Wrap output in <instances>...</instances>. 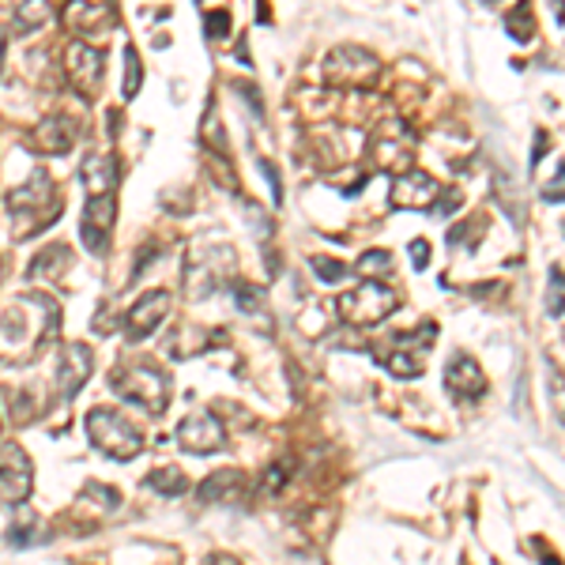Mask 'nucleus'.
<instances>
[{
	"instance_id": "f257e3e1",
	"label": "nucleus",
	"mask_w": 565,
	"mask_h": 565,
	"mask_svg": "<svg viewBox=\"0 0 565 565\" xmlns=\"http://www.w3.org/2000/svg\"><path fill=\"white\" fill-rule=\"evenodd\" d=\"M57 321H60V309L49 295L15 298V306L0 317V355H4V358H26V355H31V347H26L23 332H31L34 347H38L42 340L57 335Z\"/></svg>"
},
{
	"instance_id": "f03ea898",
	"label": "nucleus",
	"mask_w": 565,
	"mask_h": 565,
	"mask_svg": "<svg viewBox=\"0 0 565 565\" xmlns=\"http://www.w3.org/2000/svg\"><path fill=\"white\" fill-rule=\"evenodd\" d=\"M8 211H12V234L15 237H34L46 231L49 223H57L60 197L57 185L46 170H34L20 189L8 192Z\"/></svg>"
},
{
	"instance_id": "7ed1b4c3",
	"label": "nucleus",
	"mask_w": 565,
	"mask_h": 565,
	"mask_svg": "<svg viewBox=\"0 0 565 565\" xmlns=\"http://www.w3.org/2000/svg\"><path fill=\"white\" fill-rule=\"evenodd\" d=\"M110 388L125 403H136L147 414H163L174 392L170 377L158 366H152V362H125V366H118L110 374Z\"/></svg>"
},
{
	"instance_id": "20e7f679",
	"label": "nucleus",
	"mask_w": 565,
	"mask_h": 565,
	"mask_svg": "<svg viewBox=\"0 0 565 565\" xmlns=\"http://www.w3.org/2000/svg\"><path fill=\"white\" fill-rule=\"evenodd\" d=\"M87 437H91V445L106 453L110 461H136L140 453H144V434H140L136 426L125 419V414L110 411V408H95L87 411Z\"/></svg>"
},
{
	"instance_id": "39448f33",
	"label": "nucleus",
	"mask_w": 565,
	"mask_h": 565,
	"mask_svg": "<svg viewBox=\"0 0 565 565\" xmlns=\"http://www.w3.org/2000/svg\"><path fill=\"white\" fill-rule=\"evenodd\" d=\"M234 272H237V257L231 245H204V253L192 250L189 268H185V295L189 298L215 295L219 287L234 282Z\"/></svg>"
},
{
	"instance_id": "423d86ee",
	"label": "nucleus",
	"mask_w": 565,
	"mask_h": 565,
	"mask_svg": "<svg viewBox=\"0 0 565 565\" xmlns=\"http://www.w3.org/2000/svg\"><path fill=\"white\" fill-rule=\"evenodd\" d=\"M340 317L355 329H369V324H381L385 317H392L396 309V290H388L385 282L374 279H362L355 290L340 298Z\"/></svg>"
},
{
	"instance_id": "0eeeda50",
	"label": "nucleus",
	"mask_w": 565,
	"mask_h": 565,
	"mask_svg": "<svg viewBox=\"0 0 565 565\" xmlns=\"http://www.w3.org/2000/svg\"><path fill=\"white\" fill-rule=\"evenodd\" d=\"M381 76V60L362 46H340L324 57V84L332 87H369Z\"/></svg>"
},
{
	"instance_id": "6e6552de",
	"label": "nucleus",
	"mask_w": 565,
	"mask_h": 565,
	"mask_svg": "<svg viewBox=\"0 0 565 565\" xmlns=\"http://www.w3.org/2000/svg\"><path fill=\"white\" fill-rule=\"evenodd\" d=\"M31 487H34V467H31V456L23 453L20 445H0V501L8 506H23L31 498Z\"/></svg>"
},
{
	"instance_id": "1a4fd4ad",
	"label": "nucleus",
	"mask_w": 565,
	"mask_h": 565,
	"mask_svg": "<svg viewBox=\"0 0 565 565\" xmlns=\"http://www.w3.org/2000/svg\"><path fill=\"white\" fill-rule=\"evenodd\" d=\"M65 76L68 84L76 87L79 99H95L102 87V53L95 46H87V42H68L65 49Z\"/></svg>"
},
{
	"instance_id": "9d476101",
	"label": "nucleus",
	"mask_w": 565,
	"mask_h": 565,
	"mask_svg": "<svg viewBox=\"0 0 565 565\" xmlns=\"http://www.w3.org/2000/svg\"><path fill=\"white\" fill-rule=\"evenodd\" d=\"M178 445L185 448V453H215V448L226 445V430L219 426V419L211 411H192L181 419L178 426Z\"/></svg>"
},
{
	"instance_id": "9b49d317",
	"label": "nucleus",
	"mask_w": 565,
	"mask_h": 565,
	"mask_svg": "<svg viewBox=\"0 0 565 565\" xmlns=\"http://www.w3.org/2000/svg\"><path fill=\"white\" fill-rule=\"evenodd\" d=\"M113 223H118V197H102V200H87L84 219H79V234H84V245L102 257L106 245H110Z\"/></svg>"
},
{
	"instance_id": "f8f14e48",
	"label": "nucleus",
	"mask_w": 565,
	"mask_h": 565,
	"mask_svg": "<svg viewBox=\"0 0 565 565\" xmlns=\"http://www.w3.org/2000/svg\"><path fill=\"white\" fill-rule=\"evenodd\" d=\"M170 290H147V295H140L136 302L129 306V317H125V332L132 340H144V335H152L158 324L170 317Z\"/></svg>"
},
{
	"instance_id": "ddd939ff",
	"label": "nucleus",
	"mask_w": 565,
	"mask_h": 565,
	"mask_svg": "<svg viewBox=\"0 0 565 565\" xmlns=\"http://www.w3.org/2000/svg\"><path fill=\"white\" fill-rule=\"evenodd\" d=\"M91 362H95V355H91V347H84V343H65V347H60V362H57V369H53V381H57V392L65 396V400L87 385Z\"/></svg>"
},
{
	"instance_id": "4468645a",
	"label": "nucleus",
	"mask_w": 565,
	"mask_h": 565,
	"mask_svg": "<svg viewBox=\"0 0 565 565\" xmlns=\"http://www.w3.org/2000/svg\"><path fill=\"white\" fill-rule=\"evenodd\" d=\"M437 200V181L422 170H408L400 174L388 192V204L400 208V211H411V208H430Z\"/></svg>"
},
{
	"instance_id": "2eb2a0df",
	"label": "nucleus",
	"mask_w": 565,
	"mask_h": 565,
	"mask_svg": "<svg viewBox=\"0 0 565 565\" xmlns=\"http://www.w3.org/2000/svg\"><path fill=\"white\" fill-rule=\"evenodd\" d=\"M118 158L113 155H87L84 166H79V181L87 189V200H102V197H113L118 189Z\"/></svg>"
},
{
	"instance_id": "dca6fc26",
	"label": "nucleus",
	"mask_w": 565,
	"mask_h": 565,
	"mask_svg": "<svg viewBox=\"0 0 565 565\" xmlns=\"http://www.w3.org/2000/svg\"><path fill=\"white\" fill-rule=\"evenodd\" d=\"M445 388L453 396H461V400H475V396L487 392V377H483V369L475 358L456 355L445 369Z\"/></svg>"
},
{
	"instance_id": "f3484780",
	"label": "nucleus",
	"mask_w": 565,
	"mask_h": 565,
	"mask_svg": "<svg viewBox=\"0 0 565 565\" xmlns=\"http://www.w3.org/2000/svg\"><path fill=\"white\" fill-rule=\"evenodd\" d=\"M76 144V125L68 118H46L31 132V147H38L42 155H68Z\"/></svg>"
},
{
	"instance_id": "a211bd4d",
	"label": "nucleus",
	"mask_w": 565,
	"mask_h": 565,
	"mask_svg": "<svg viewBox=\"0 0 565 565\" xmlns=\"http://www.w3.org/2000/svg\"><path fill=\"white\" fill-rule=\"evenodd\" d=\"M374 155L385 170H403L408 174V163H411V136L403 129H396V121L388 125L381 136L374 140Z\"/></svg>"
},
{
	"instance_id": "6ab92c4d",
	"label": "nucleus",
	"mask_w": 565,
	"mask_h": 565,
	"mask_svg": "<svg viewBox=\"0 0 565 565\" xmlns=\"http://www.w3.org/2000/svg\"><path fill=\"white\" fill-rule=\"evenodd\" d=\"M381 362L392 377H419L422 374V355H414L411 332H400L388 351H381Z\"/></svg>"
},
{
	"instance_id": "aec40b11",
	"label": "nucleus",
	"mask_w": 565,
	"mask_h": 565,
	"mask_svg": "<svg viewBox=\"0 0 565 565\" xmlns=\"http://www.w3.org/2000/svg\"><path fill=\"white\" fill-rule=\"evenodd\" d=\"M242 472H234V467H223V472L208 475L204 483L197 487V498L208 501V506H215V501H234L237 494H242Z\"/></svg>"
},
{
	"instance_id": "412c9836",
	"label": "nucleus",
	"mask_w": 565,
	"mask_h": 565,
	"mask_svg": "<svg viewBox=\"0 0 565 565\" xmlns=\"http://www.w3.org/2000/svg\"><path fill=\"white\" fill-rule=\"evenodd\" d=\"M65 20L76 26V31H91L95 23H118V12L110 4H68Z\"/></svg>"
},
{
	"instance_id": "4be33fe9",
	"label": "nucleus",
	"mask_w": 565,
	"mask_h": 565,
	"mask_svg": "<svg viewBox=\"0 0 565 565\" xmlns=\"http://www.w3.org/2000/svg\"><path fill=\"white\" fill-rule=\"evenodd\" d=\"M73 264V250L68 245H49L38 257L31 261V279H46V276H60V272Z\"/></svg>"
},
{
	"instance_id": "5701e85b",
	"label": "nucleus",
	"mask_w": 565,
	"mask_h": 565,
	"mask_svg": "<svg viewBox=\"0 0 565 565\" xmlns=\"http://www.w3.org/2000/svg\"><path fill=\"white\" fill-rule=\"evenodd\" d=\"M147 487L155 494H163V498H181L185 490H189V479H185L181 467L166 464V467H155L152 475H147Z\"/></svg>"
},
{
	"instance_id": "b1692460",
	"label": "nucleus",
	"mask_w": 565,
	"mask_h": 565,
	"mask_svg": "<svg viewBox=\"0 0 565 565\" xmlns=\"http://www.w3.org/2000/svg\"><path fill=\"white\" fill-rule=\"evenodd\" d=\"M49 20H53V4H46V0H26V4L15 8V23H20L23 31H34V26Z\"/></svg>"
},
{
	"instance_id": "393cba45",
	"label": "nucleus",
	"mask_w": 565,
	"mask_h": 565,
	"mask_svg": "<svg viewBox=\"0 0 565 565\" xmlns=\"http://www.w3.org/2000/svg\"><path fill=\"white\" fill-rule=\"evenodd\" d=\"M385 272H392V253H388V250H369V253H362V257H358V276L377 282Z\"/></svg>"
},
{
	"instance_id": "a878e982",
	"label": "nucleus",
	"mask_w": 565,
	"mask_h": 565,
	"mask_svg": "<svg viewBox=\"0 0 565 565\" xmlns=\"http://www.w3.org/2000/svg\"><path fill=\"white\" fill-rule=\"evenodd\" d=\"M34 524H38V517L31 513L26 506H15V513H12V528H8V543H26L31 540V532H34Z\"/></svg>"
},
{
	"instance_id": "bb28decb",
	"label": "nucleus",
	"mask_w": 565,
	"mask_h": 565,
	"mask_svg": "<svg viewBox=\"0 0 565 565\" xmlns=\"http://www.w3.org/2000/svg\"><path fill=\"white\" fill-rule=\"evenodd\" d=\"M506 26L513 31V38H517V42H528V38L535 34V26H532V8H528V4L513 8V12L506 15Z\"/></svg>"
},
{
	"instance_id": "cd10ccee",
	"label": "nucleus",
	"mask_w": 565,
	"mask_h": 565,
	"mask_svg": "<svg viewBox=\"0 0 565 565\" xmlns=\"http://www.w3.org/2000/svg\"><path fill=\"white\" fill-rule=\"evenodd\" d=\"M140 76H144V68H140L136 49L125 46V84H121V95H125V99H136V91H140Z\"/></svg>"
},
{
	"instance_id": "c85d7f7f",
	"label": "nucleus",
	"mask_w": 565,
	"mask_h": 565,
	"mask_svg": "<svg viewBox=\"0 0 565 565\" xmlns=\"http://www.w3.org/2000/svg\"><path fill=\"white\" fill-rule=\"evenodd\" d=\"M309 264H313V272H317V279H321V282H335V279H343L351 272L347 264L335 261V257H313Z\"/></svg>"
},
{
	"instance_id": "c756f323",
	"label": "nucleus",
	"mask_w": 565,
	"mask_h": 565,
	"mask_svg": "<svg viewBox=\"0 0 565 565\" xmlns=\"http://www.w3.org/2000/svg\"><path fill=\"white\" fill-rule=\"evenodd\" d=\"M546 313L562 317L565 313V276L558 268L551 272V295H546Z\"/></svg>"
},
{
	"instance_id": "7c9ffc66",
	"label": "nucleus",
	"mask_w": 565,
	"mask_h": 565,
	"mask_svg": "<svg viewBox=\"0 0 565 565\" xmlns=\"http://www.w3.org/2000/svg\"><path fill=\"white\" fill-rule=\"evenodd\" d=\"M204 31L211 42L226 38V31H231V12H204Z\"/></svg>"
},
{
	"instance_id": "2f4dec72",
	"label": "nucleus",
	"mask_w": 565,
	"mask_h": 565,
	"mask_svg": "<svg viewBox=\"0 0 565 565\" xmlns=\"http://www.w3.org/2000/svg\"><path fill=\"white\" fill-rule=\"evenodd\" d=\"M411 264H414V268H426V264H430V245L422 242V237H419V242H411Z\"/></svg>"
},
{
	"instance_id": "473e14b6",
	"label": "nucleus",
	"mask_w": 565,
	"mask_h": 565,
	"mask_svg": "<svg viewBox=\"0 0 565 565\" xmlns=\"http://www.w3.org/2000/svg\"><path fill=\"white\" fill-rule=\"evenodd\" d=\"M461 200H464V197H461V192H456V189H453V192H448V197H445V200H441V215H453V211H456V208H461Z\"/></svg>"
},
{
	"instance_id": "72a5a7b5",
	"label": "nucleus",
	"mask_w": 565,
	"mask_h": 565,
	"mask_svg": "<svg viewBox=\"0 0 565 565\" xmlns=\"http://www.w3.org/2000/svg\"><path fill=\"white\" fill-rule=\"evenodd\" d=\"M208 565H242L237 558H231V554H211L208 558Z\"/></svg>"
},
{
	"instance_id": "f704fd0d",
	"label": "nucleus",
	"mask_w": 565,
	"mask_h": 565,
	"mask_svg": "<svg viewBox=\"0 0 565 565\" xmlns=\"http://www.w3.org/2000/svg\"><path fill=\"white\" fill-rule=\"evenodd\" d=\"M543 565H562V562L554 558V554H543Z\"/></svg>"
},
{
	"instance_id": "c9c22d12",
	"label": "nucleus",
	"mask_w": 565,
	"mask_h": 565,
	"mask_svg": "<svg viewBox=\"0 0 565 565\" xmlns=\"http://www.w3.org/2000/svg\"><path fill=\"white\" fill-rule=\"evenodd\" d=\"M4 42H8V38H4V34H0V60H4Z\"/></svg>"
}]
</instances>
